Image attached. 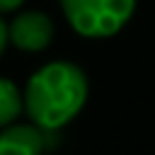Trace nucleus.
<instances>
[{"label": "nucleus", "mask_w": 155, "mask_h": 155, "mask_svg": "<svg viewBox=\"0 0 155 155\" xmlns=\"http://www.w3.org/2000/svg\"><path fill=\"white\" fill-rule=\"evenodd\" d=\"M70 29L85 39H109L133 17L138 0H58Z\"/></svg>", "instance_id": "f03ea898"}, {"label": "nucleus", "mask_w": 155, "mask_h": 155, "mask_svg": "<svg viewBox=\"0 0 155 155\" xmlns=\"http://www.w3.org/2000/svg\"><path fill=\"white\" fill-rule=\"evenodd\" d=\"M22 2H24V0H0V15L19 10V7H22Z\"/></svg>", "instance_id": "423d86ee"}, {"label": "nucleus", "mask_w": 155, "mask_h": 155, "mask_svg": "<svg viewBox=\"0 0 155 155\" xmlns=\"http://www.w3.org/2000/svg\"><path fill=\"white\" fill-rule=\"evenodd\" d=\"M7 44H10V36H7V24H5V22H2V17H0V56L5 53Z\"/></svg>", "instance_id": "0eeeda50"}, {"label": "nucleus", "mask_w": 155, "mask_h": 155, "mask_svg": "<svg viewBox=\"0 0 155 155\" xmlns=\"http://www.w3.org/2000/svg\"><path fill=\"white\" fill-rule=\"evenodd\" d=\"M56 34L53 19L41 10H24L12 17L7 24L10 44L24 53H41L51 46Z\"/></svg>", "instance_id": "7ed1b4c3"}, {"label": "nucleus", "mask_w": 155, "mask_h": 155, "mask_svg": "<svg viewBox=\"0 0 155 155\" xmlns=\"http://www.w3.org/2000/svg\"><path fill=\"white\" fill-rule=\"evenodd\" d=\"M24 111L22 104V90L10 80L0 75V128L17 121V116Z\"/></svg>", "instance_id": "39448f33"}, {"label": "nucleus", "mask_w": 155, "mask_h": 155, "mask_svg": "<svg viewBox=\"0 0 155 155\" xmlns=\"http://www.w3.org/2000/svg\"><path fill=\"white\" fill-rule=\"evenodd\" d=\"M44 150V131L39 126L12 121L0 128V155H41Z\"/></svg>", "instance_id": "20e7f679"}, {"label": "nucleus", "mask_w": 155, "mask_h": 155, "mask_svg": "<svg viewBox=\"0 0 155 155\" xmlns=\"http://www.w3.org/2000/svg\"><path fill=\"white\" fill-rule=\"evenodd\" d=\"M87 75L73 61H51L29 75L22 104L34 126L58 131L70 124L87 102Z\"/></svg>", "instance_id": "f257e3e1"}]
</instances>
